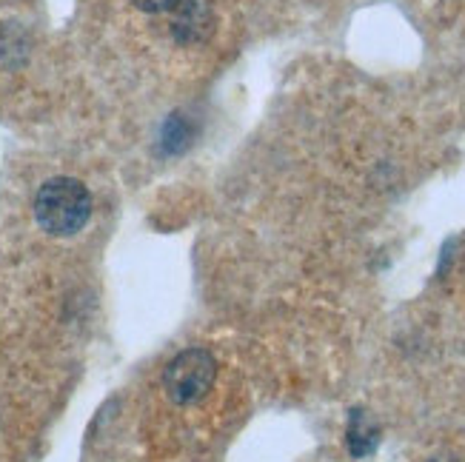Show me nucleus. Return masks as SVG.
<instances>
[{"label": "nucleus", "mask_w": 465, "mask_h": 462, "mask_svg": "<svg viewBox=\"0 0 465 462\" xmlns=\"http://www.w3.org/2000/svg\"><path fill=\"white\" fill-rule=\"evenodd\" d=\"M35 217L40 229L52 237H72L89 223L92 197L74 177H52L37 189Z\"/></svg>", "instance_id": "obj_1"}, {"label": "nucleus", "mask_w": 465, "mask_h": 462, "mask_svg": "<svg viewBox=\"0 0 465 462\" xmlns=\"http://www.w3.org/2000/svg\"><path fill=\"white\" fill-rule=\"evenodd\" d=\"M217 379V359L206 349H186L180 351L163 371V388L172 403L194 406L206 399Z\"/></svg>", "instance_id": "obj_2"}, {"label": "nucleus", "mask_w": 465, "mask_h": 462, "mask_svg": "<svg viewBox=\"0 0 465 462\" xmlns=\"http://www.w3.org/2000/svg\"><path fill=\"white\" fill-rule=\"evenodd\" d=\"M172 12V34L180 44H203L214 29V15L206 0H180Z\"/></svg>", "instance_id": "obj_3"}, {"label": "nucleus", "mask_w": 465, "mask_h": 462, "mask_svg": "<svg viewBox=\"0 0 465 462\" xmlns=\"http://www.w3.org/2000/svg\"><path fill=\"white\" fill-rule=\"evenodd\" d=\"M380 443V428L366 411H351L349 419V451L351 457H369Z\"/></svg>", "instance_id": "obj_4"}, {"label": "nucleus", "mask_w": 465, "mask_h": 462, "mask_svg": "<svg viewBox=\"0 0 465 462\" xmlns=\"http://www.w3.org/2000/svg\"><path fill=\"white\" fill-rule=\"evenodd\" d=\"M192 143V126L183 120V114H172L163 129V149L169 154H180Z\"/></svg>", "instance_id": "obj_5"}, {"label": "nucleus", "mask_w": 465, "mask_h": 462, "mask_svg": "<svg viewBox=\"0 0 465 462\" xmlns=\"http://www.w3.org/2000/svg\"><path fill=\"white\" fill-rule=\"evenodd\" d=\"M132 4L137 9H143V12H152V15H160V12H172L180 0H132Z\"/></svg>", "instance_id": "obj_6"}]
</instances>
